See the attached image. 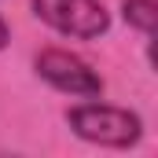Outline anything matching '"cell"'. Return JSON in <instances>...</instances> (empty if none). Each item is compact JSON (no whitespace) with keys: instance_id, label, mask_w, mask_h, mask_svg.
<instances>
[{"instance_id":"1","label":"cell","mask_w":158,"mask_h":158,"mask_svg":"<svg viewBox=\"0 0 158 158\" xmlns=\"http://www.w3.org/2000/svg\"><path fill=\"white\" fill-rule=\"evenodd\" d=\"M66 125L81 140L99 147H132L143 136V121L136 110L110 107V103H81L66 110Z\"/></svg>"},{"instance_id":"2","label":"cell","mask_w":158,"mask_h":158,"mask_svg":"<svg viewBox=\"0 0 158 158\" xmlns=\"http://www.w3.org/2000/svg\"><path fill=\"white\" fill-rule=\"evenodd\" d=\"M33 15L63 37L92 40L110 30V15L99 0H33Z\"/></svg>"},{"instance_id":"3","label":"cell","mask_w":158,"mask_h":158,"mask_svg":"<svg viewBox=\"0 0 158 158\" xmlns=\"http://www.w3.org/2000/svg\"><path fill=\"white\" fill-rule=\"evenodd\" d=\"M33 66H37L40 77L52 88H59V92H70V96H81V99L103 96V77L81 55L66 52V48H44V52H37Z\"/></svg>"},{"instance_id":"4","label":"cell","mask_w":158,"mask_h":158,"mask_svg":"<svg viewBox=\"0 0 158 158\" xmlns=\"http://www.w3.org/2000/svg\"><path fill=\"white\" fill-rule=\"evenodd\" d=\"M121 15H125V22L132 30L151 33L155 30V19H158V7H155V0H121Z\"/></svg>"},{"instance_id":"5","label":"cell","mask_w":158,"mask_h":158,"mask_svg":"<svg viewBox=\"0 0 158 158\" xmlns=\"http://www.w3.org/2000/svg\"><path fill=\"white\" fill-rule=\"evenodd\" d=\"M7 40H11V37H7V22H4V19H0V52H4V48H7Z\"/></svg>"}]
</instances>
